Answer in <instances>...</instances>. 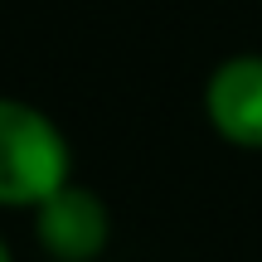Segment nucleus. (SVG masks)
I'll return each mask as SVG.
<instances>
[{
  "mask_svg": "<svg viewBox=\"0 0 262 262\" xmlns=\"http://www.w3.org/2000/svg\"><path fill=\"white\" fill-rule=\"evenodd\" d=\"M73 170L68 136L49 112L19 97H0V209H39Z\"/></svg>",
  "mask_w": 262,
  "mask_h": 262,
  "instance_id": "nucleus-1",
  "label": "nucleus"
},
{
  "mask_svg": "<svg viewBox=\"0 0 262 262\" xmlns=\"http://www.w3.org/2000/svg\"><path fill=\"white\" fill-rule=\"evenodd\" d=\"M34 238L54 262H97L112 243V214L83 185H63L34 209Z\"/></svg>",
  "mask_w": 262,
  "mask_h": 262,
  "instance_id": "nucleus-2",
  "label": "nucleus"
},
{
  "mask_svg": "<svg viewBox=\"0 0 262 262\" xmlns=\"http://www.w3.org/2000/svg\"><path fill=\"white\" fill-rule=\"evenodd\" d=\"M204 117L228 146L262 150V54H233L209 73Z\"/></svg>",
  "mask_w": 262,
  "mask_h": 262,
  "instance_id": "nucleus-3",
  "label": "nucleus"
},
{
  "mask_svg": "<svg viewBox=\"0 0 262 262\" xmlns=\"http://www.w3.org/2000/svg\"><path fill=\"white\" fill-rule=\"evenodd\" d=\"M0 262H15V257H10V248H5V238H0Z\"/></svg>",
  "mask_w": 262,
  "mask_h": 262,
  "instance_id": "nucleus-4",
  "label": "nucleus"
}]
</instances>
